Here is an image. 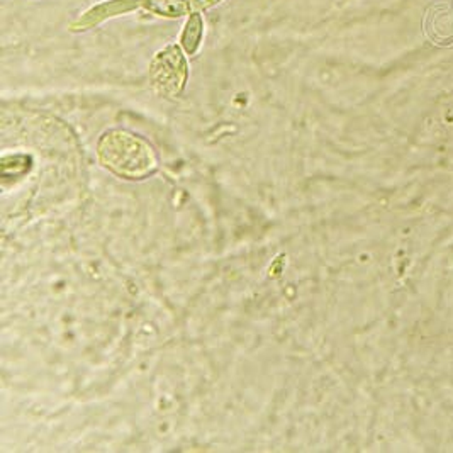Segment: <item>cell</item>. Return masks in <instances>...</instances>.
<instances>
[{"label": "cell", "instance_id": "7a4b0ae2", "mask_svg": "<svg viewBox=\"0 0 453 453\" xmlns=\"http://www.w3.org/2000/svg\"><path fill=\"white\" fill-rule=\"evenodd\" d=\"M187 62L177 44L157 53L150 67V82L155 92L163 97H177L187 82Z\"/></svg>", "mask_w": 453, "mask_h": 453}, {"label": "cell", "instance_id": "3957f363", "mask_svg": "<svg viewBox=\"0 0 453 453\" xmlns=\"http://www.w3.org/2000/svg\"><path fill=\"white\" fill-rule=\"evenodd\" d=\"M141 6V0H109V2L101 3V6L94 7L83 17H80L74 24V29H89L92 26H97L99 22L105 21V19L119 16V14L129 12V10L136 9Z\"/></svg>", "mask_w": 453, "mask_h": 453}, {"label": "cell", "instance_id": "277c9868", "mask_svg": "<svg viewBox=\"0 0 453 453\" xmlns=\"http://www.w3.org/2000/svg\"><path fill=\"white\" fill-rule=\"evenodd\" d=\"M141 6L150 12L165 17H178L189 14L192 6L187 0H141Z\"/></svg>", "mask_w": 453, "mask_h": 453}, {"label": "cell", "instance_id": "6da1fadb", "mask_svg": "<svg viewBox=\"0 0 453 453\" xmlns=\"http://www.w3.org/2000/svg\"><path fill=\"white\" fill-rule=\"evenodd\" d=\"M99 160L119 177L144 178L157 169V157L150 144L133 133L109 131L97 144Z\"/></svg>", "mask_w": 453, "mask_h": 453}, {"label": "cell", "instance_id": "5b68a950", "mask_svg": "<svg viewBox=\"0 0 453 453\" xmlns=\"http://www.w3.org/2000/svg\"><path fill=\"white\" fill-rule=\"evenodd\" d=\"M203 33H204V22L203 17H200L199 12H192L190 14V19L185 24L184 33H182V44L184 48L187 49L189 55H194L199 48L200 40H203Z\"/></svg>", "mask_w": 453, "mask_h": 453}, {"label": "cell", "instance_id": "8992f818", "mask_svg": "<svg viewBox=\"0 0 453 453\" xmlns=\"http://www.w3.org/2000/svg\"><path fill=\"white\" fill-rule=\"evenodd\" d=\"M216 2H219V0H190V6L196 10H204L214 6Z\"/></svg>", "mask_w": 453, "mask_h": 453}]
</instances>
